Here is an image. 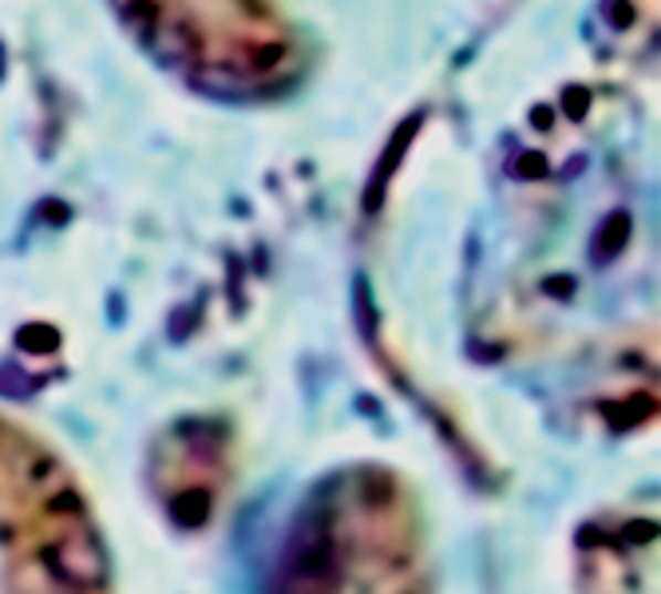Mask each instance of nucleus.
I'll return each instance as SVG.
<instances>
[{
    "label": "nucleus",
    "instance_id": "nucleus-2",
    "mask_svg": "<svg viewBox=\"0 0 661 594\" xmlns=\"http://www.w3.org/2000/svg\"><path fill=\"white\" fill-rule=\"evenodd\" d=\"M408 519L392 480L353 476L309 511L302 543L293 539L282 594H420L412 579Z\"/></svg>",
    "mask_w": 661,
    "mask_h": 594
},
{
    "label": "nucleus",
    "instance_id": "nucleus-1",
    "mask_svg": "<svg viewBox=\"0 0 661 594\" xmlns=\"http://www.w3.org/2000/svg\"><path fill=\"white\" fill-rule=\"evenodd\" d=\"M0 594H112L107 551L56 456L0 420Z\"/></svg>",
    "mask_w": 661,
    "mask_h": 594
}]
</instances>
